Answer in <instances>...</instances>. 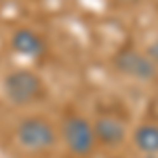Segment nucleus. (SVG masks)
I'll list each match as a JSON object with an SVG mask.
<instances>
[{"instance_id": "f257e3e1", "label": "nucleus", "mask_w": 158, "mask_h": 158, "mask_svg": "<svg viewBox=\"0 0 158 158\" xmlns=\"http://www.w3.org/2000/svg\"><path fill=\"white\" fill-rule=\"evenodd\" d=\"M61 139L68 148V152L76 158H89L95 148L99 146L93 122L82 114L70 112L61 120Z\"/></svg>"}, {"instance_id": "f03ea898", "label": "nucleus", "mask_w": 158, "mask_h": 158, "mask_svg": "<svg viewBox=\"0 0 158 158\" xmlns=\"http://www.w3.org/2000/svg\"><path fill=\"white\" fill-rule=\"evenodd\" d=\"M15 139L19 148L32 154L51 152L57 143V131L42 116H25L15 127Z\"/></svg>"}, {"instance_id": "7ed1b4c3", "label": "nucleus", "mask_w": 158, "mask_h": 158, "mask_svg": "<svg viewBox=\"0 0 158 158\" xmlns=\"http://www.w3.org/2000/svg\"><path fill=\"white\" fill-rule=\"evenodd\" d=\"M44 82L42 78L34 74L32 70H13L4 78V97L13 106H32L44 97Z\"/></svg>"}, {"instance_id": "20e7f679", "label": "nucleus", "mask_w": 158, "mask_h": 158, "mask_svg": "<svg viewBox=\"0 0 158 158\" xmlns=\"http://www.w3.org/2000/svg\"><path fill=\"white\" fill-rule=\"evenodd\" d=\"M114 68L120 74L133 78V80H141V82L154 80L158 74L156 59L141 53L135 47H124L122 51H118L114 55Z\"/></svg>"}, {"instance_id": "39448f33", "label": "nucleus", "mask_w": 158, "mask_h": 158, "mask_svg": "<svg viewBox=\"0 0 158 158\" xmlns=\"http://www.w3.org/2000/svg\"><path fill=\"white\" fill-rule=\"evenodd\" d=\"M93 129H95V137L97 143L108 150L120 148L127 139V122L118 112H103L93 120Z\"/></svg>"}, {"instance_id": "423d86ee", "label": "nucleus", "mask_w": 158, "mask_h": 158, "mask_svg": "<svg viewBox=\"0 0 158 158\" xmlns=\"http://www.w3.org/2000/svg\"><path fill=\"white\" fill-rule=\"evenodd\" d=\"M11 47L15 49V53L36 59V57H40L47 51V42H44V38L38 32L30 30V27H19L11 36Z\"/></svg>"}, {"instance_id": "0eeeda50", "label": "nucleus", "mask_w": 158, "mask_h": 158, "mask_svg": "<svg viewBox=\"0 0 158 158\" xmlns=\"http://www.w3.org/2000/svg\"><path fill=\"white\" fill-rule=\"evenodd\" d=\"M133 146L141 156H158V124L143 122L133 131Z\"/></svg>"}, {"instance_id": "6e6552de", "label": "nucleus", "mask_w": 158, "mask_h": 158, "mask_svg": "<svg viewBox=\"0 0 158 158\" xmlns=\"http://www.w3.org/2000/svg\"><path fill=\"white\" fill-rule=\"evenodd\" d=\"M139 158H158V156H139Z\"/></svg>"}, {"instance_id": "1a4fd4ad", "label": "nucleus", "mask_w": 158, "mask_h": 158, "mask_svg": "<svg viewBox=\"0 0 158 158\" xmlns=\"http://www.w3.org/2000/svg\"><path fill=\"white\" fill-rule=\"evenodd\" d=\"M0 2H2V0H0Z\"/></svg>"}]
</instances>
